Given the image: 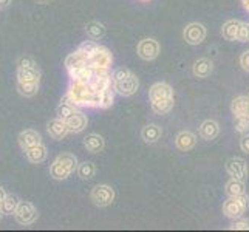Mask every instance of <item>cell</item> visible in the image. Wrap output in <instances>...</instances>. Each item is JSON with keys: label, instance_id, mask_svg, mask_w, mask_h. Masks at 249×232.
<instances>
[{"label": "cell", "instance_id": "1", "mask_svg": "<svg viewBox=\"0 0 249 232\" xmlns=\"http://www.w3.org/2000/svg\"><path fill=\"white\" fill-rule=\"evenodd\" d=\"M150 101L153 110L164 115L174 107V90L167 84H155L150 90Z\"/></svg>", "mask_w": 249, "mask_h": 232}, {"label": "cell", "instance_id": "2", "mask_svg": "<svg viewBox=\"0 0 249 232\" xmlns=\"http://www.w3.org/2000/svg\"><path fill=\"white\" fill-rule=\"evenodd\" d=\"M248 208H249V196L246 194L229 196L225 201V204H223V214H225L228 218L235 220V218L243 217Z\"/></svg>", "mask_w": 249, "mask_h": 232}, {"label": "cell", "instance_id": "3", "mask_svg": "<svg viewBox=\"0 0 249 232\" xmlns=\"http://www.w3.org/2000/svg\"><path fill=\"white\" fill-rule=\"evenodd\" d=\"M226 170L231 175V178H237V179H243L248 175V164L243 158H231L226 162Z\"/></svg>", "mask_w": 249, "mask_h": 232}, {"label": "cell", "instance_id": "4", "mask_svg": "<svg viewBox=\"0 0 249 232\" xmlns=\"http://www.w3.org/2000/svg\"><path fill=\"white\" fill-rule=\"evenodd\" d=\"M206 37V28L201 23H191L184 31V39L187 44L198 45Z\"/></svg>", "mask_w": 249, "mask_h": 232}, {"label": "cell", "instance_id": "5", "mask_svg": "<svg viewBox=\"0 0 249 232\" xmlns=\"http://www.w3.org/2000/svg\"><path fill=\"white\" fill-rule=\"evenodd\" d=\"M140 56L147 59V61H150V59H155L158 56V44L155 40L152 39H144L141 44H140Z\"/></svg>", "mask_w": 249, "mask_h": 232}, {"label": "cell", "instance_id": "6", "mask_svg": "<svg viewBox=\"0 0 249 232\" xmlns=\"http://www.w3.org/2000/svg\"><path fill=\"white\" fill-rule=\"evenodd\" d=\"M242 20H228L225 25H223L221 34L223 37L229 42L238 40V33H240V27H242Z\"/></svg>", "mask_w": 249, "mask_h": 232}, {"label": "cell", "instance_id": "7", "mask_svg": "<svg viewBox=\"0 0 249 232\" xmlns=\"http://www.w3.org/2000/svg\"><path fill=\"white\" fill-rule=\"evenodd\" d=\"M16 217L20 223H31L34 218H36V212H34L33 206L28 203H22V204H17V209H16Z\"/></svg>", "mask_w": 249, "mask_h": 232}, {"label": "cell", "instance_id": "8", "mask_svg": "<svg viewBox=\"0 0 249 232\" xmlns=\"http://www.w3.org/2000/svg\"><path fill=\"white\" fill-rule=\"evenodd\" d=\"M231 110H232L234 118H237V116H248L249 115V96H238V98H235L232 101Z\"/></svg>", "mask_w": 249, "mask_h": 232}, {"label": "cell", "instance_id": "9", "mask_svg": "<svg viewBox=\"0 0 249 232\" xmlns=\"http://www.w3.org/2000/svg\"><path fill=\"white\" fill-rule=\"evenodd\" d=\"M220 132V128H218V124L215 121H204L200 127V135H201V138L203 140H213V138H217V135Z\"/></svg>", "mask_w": 249, "mask_h": 232}, {"label": "cell", "instance_id": "10", "mask_svg": "<svg viewBox=\"0 0 249 232\" xmlns=\"http://www.w3.org/2000/svg\"><path fill=\"white\" fill-rule=\"evenodd\" d=\"M195 135L191 132H181L177 136V145L181 150H191L195 145Z\"/></svg>", "mask_w": 249, "mask_h": 232}, {"label": "cell", "instance_id": "11", "mask_svg": "<svg viewBox=\"0 0 249 232\" xmlns=\"http://www.w3.org/2000/svg\"><path fill=\"white\" fill-rule=\"evenodd\" d=\"M243 194H246L243 179L231 178L226 183V195L228 196H235V195H243Z\"/></svg>", "mask_w": 249, "mask_h": 232}, {"label": "cell", "instance_id": "12", "mask_svg": "<svg viewBox=\"0 0 249 232\" xmlns=\"http://www.w3.org/2000/svg\"><path fill=\"white\" fill-rule=\"evenodd\" d=\"M93 198L96 200V203H99V204H108L111 200H113V192H111L108 187L101 186V187L94 189Z\"/></svg>", "mask_w": 249, "mask_h": 232}, {"label": "cell", "instance_id": "13", "mask_svg": "<svg viewBox=\"0 0 249 232\" xmlns=\"http://www.w3.org/2000/svg\"><path fill=\"white\" fill-rule=\"evenodd\" d=\"M211 71H212V62L208 61V59H200V61H196L194 65V73L198 77L209 76Z\"/></svg>", "mask_w": 249, "mask_h": 232}, {"label": "cell", "instance_id": "14", "mask_svg": "<svg viewBox=\"0 0 249 232\" xmlns=\"http://www.w3.org/2000/svg\"><path fill=\"white\" fill-rule=\"evenodd\" d=\"M65 124L68 127V130H74V132H79L84 128L85 125V118L79 113H73L68 119H65Z\"/></svg>", "mask_w": 249, "mask_h": 232}, {"label": "cell", "instance_id": "15", "mask_svg": "<svg viewBox=\"0 0 249 232\" xmlns=\"http://www.w3.org/2000/svg\"><path fill=\"white\" fill-rule=\"evenodd\" d=\"M161 136V128L158 125H147L142 130V138L147 143H155Z\"/></svg>", "mask_w": 249, "mask_h": 232}, {"label": "cell", "instance_id": "16", "mask_svg": "<svg viewBox=\"0 0 249 232\" xmlns=\"http://www.w3.org/2000/svg\"><path fill=\"white\" fill-rule=\"evenodd\" d=\"M234 127L238 133L249 135V115L248 116H237L234 118Z\"/></svg>", "mask_w": 249, "mask_h": 232}, {"label": "cell", "instance_id": "17", "mask_svg": "<svg viewBox=\"0 0 249 232\" xmlns=\"http://www.w3.org/2000/svg\"><path fill=\"white\" fill-rule=\"evenodd\" d=\"M50 133L54 136V138H59V136H64L68 132V127L65 124V121H54L51 124V127L48 128Z\"/></svg>", "mask_w": 249, "mask_h": 232}, {"label": "cell", "instance_id": "18", "mask_svg": "<svg viewBox=\"0 0 249 232\" xmlns=\"http://www.w3.org/2000/svg\"><path fill=\"white\" fill-rule=\"evenodd\" d=\"M16 208H17V201L13 196H5L3 201L0 203V211H2V214H11L16 211Z\"/></svg>", "mask_w": 249, "mask_h": 232}, {"label": "cell", "instance_id": "19", "mask_svg": "<svg viewBox=\"0 0 249 232\" xmlns=\"http://www.w3.org/2000/svg\"><path fill=\"white\" fill-rule=\"evenodd\" d=\"M85 147L90 149L91 152H98L102 147V140L96 135H91V136H89L87 140H85Z\"/></svg>", "mask_w": 249, "mask_h": 232}, {"label": "cell", "instance_id": "20", "mask_svg": "<svg viewBox=\"0 0 249 232\" xmlns=\"http://www.w3.org/2000/svg\"><path fill=\"white\" fill-rule=\"evenodd\" d=\"M229 229H235V231H248L249 229V220L240 217V218H235L234 223L231 225Z\"/></svg>", "mask_w": 249, "mask_h": 232}, {"label": "cell", "instance_id": "21", "mask_svg": "<svg viewBox=\"0 0 249 232\" xmlns=\"http://www.w3.org/2000/svg\"><path fill=\"white\" fill-rule=\"evenodd\" d=\"M93 174H94V167L91 166V162H84L79 167V175L82 178H91Z\"/></svg>", "mask_w": 249, "mask_h": 232}, {"label": "cell", "instance_id": "22", "mask_svg": "<svg viewBox=\"0 0 249 232\" xmlns=\"http://www.w3.org/2000/svg\"><path fill=\"white\" fill-rule=\"evenodd\" d=\"M238 42H249V23L243 22L238 33Z\"/></svg>", "mask_w": 249, "mask_h": 232}, {"label": "cell", "instance_id": "23", "mask_svg": "<svg viewBox=\"0 0 249 232\" xmlns=\"http://www.w3.org/2000/svg\"><path fill=\"white\" fill-rule=\"evenodd\" d=\"M240 65H242V68L245 71L249 73V50L245 51V53L240 56Z\"/></svg>", "mask_w": 249, "mask_h": 232}, {"label": "cell", "instance_id": "24", "mask_svg": "<svg viewBox=\"0 0 249 232\" xmlns=\"http://www.w3.org/2000/svg\"><path fill=\"white\" fill-rule=\"evenodd\" d=\"M240 147H242L243 152L249 153V135H243L242 141H240Z\"/></svg>", "mask_w": 249, "mask_h": 232}, {"label": "cell", "instance_id": "25", "mask_svg": "<svg viewBox=\"0 0 249 232\" xmlns=\"http://www.w3.org/2000/svg\"><path fill=\"white\" fill-rule=\"evenodd\" d=\"M243 6H245V10L249 13V0H243Z\"/></svg>", "mask_w": 249, "mask_h": 232}, {"label": "cell", "instance_id": "26", "mask_svg": "<svg viewBox=\"0 0 249 232\" xmlns=\"http://www.w3.org/2000/svg\"><path fill=\"white\" fill-rule=\"evenodd\" d=\"M3 198H5V194H3V191H2V189H0V203L3 201Z\"/></svg>", "mask_w": 249, "mask_h": 232}, {"label": "cell", "instance_id": "27", "mask_svg": "<svg viewBox=\"0 0 249 232\" xmlns=\"http://www.w3.org/2000/svg\"><path fill=\"white\" fill-rule=\"evenodd\" d=\"M0 217H2V211H0Z\"/></svg>", "mask_w": 249, "mask_h": 232}]
</instances>
